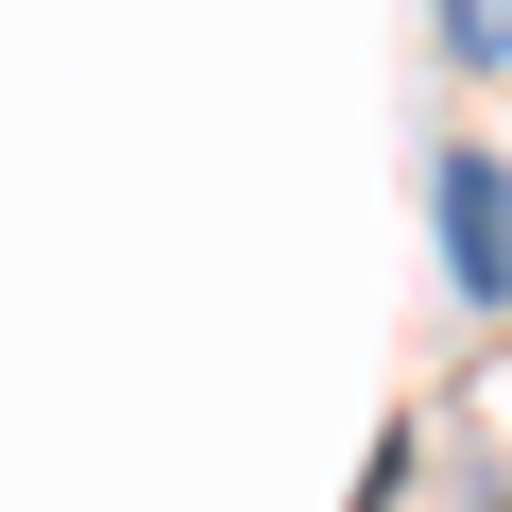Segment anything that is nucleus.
<instances>
[{
    "mask_svg": "<svg viewBox=\"0 0 512 512\" xmlns=\"http://www.w3.org/2000/svg\"><path fill=\"white\" fill-rule=\"evenodd\" d=\"M444 274L478 308H512V171L495 154H444Z\"/></svg>",
    "mask_w": 512,
    "mask_h": 512,
    "instance_id": "nucleus-1",
    "label": "nucleus"
},
{
    "mask_svg": "<svg viewBox=\"0 0 512 512\" xmlns=\"http://www.w3.org/2000/svg\"><path fill=\"white\" fill-rule=\"evenodd\" d=\"M444 52H478V69H512V0H444Z\"/></svg>",
    "mask_w": 512,
    "mask_h": 512,
    "instance_id": "nucleus-2",
    "label": "nucleus"
}]
</instances>
